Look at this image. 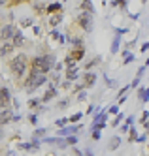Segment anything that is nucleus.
<instances>
[{
	"mask_svg": "<svg viewBox=\"0 0 149 156\" xmlns=\"http://www.w3.org/2000/svg\"><path fill=\"white\" fill-rule=\"evenodd\" d=\"M53 62H55V58L49 57V55L47 57H36L30 60V68H32V71H38V73H47L51 70Z\"/></svg>",
	"mask_w": 149,
	"mask_h": 156,
	"instance_id": "1",
	"label": "nucleus"
},
{
	"mask_svg": "<svg viewBox=\"0 0 149 156\" xmlns=\"http://www.w3.org/2000/svg\"><path fill=\"white\" fill-rule=\"evenodd\" d=\"M45 81H47L45 73H38V71H30V75L25 79V89L29 90V92H34V90L38 89L40 85H43Z\"/></svg>",
	"mask_w": 149,
	"mask_h": 156,
	"instance_id": "2",
	"label": "nucleus"
},
{
	"mask_svg": "<svg viewBox=\"0 0 149 156\" xmlns=\"http://www.w3.org/2000/svg\"><path fill=\"white\" fill-rule=\"evenodd\" d=\"M10 70L15 77L25 75V70H27V57L25 55H17L13 60H10Z\"/></svg>",
	"mask_w": 149,
	"mask_h": 156,
	"instance_id": "3",
	"label": "nucleus"
},
{
	"mask_svg": "<svg viewBox=\"0 0 149 156\" xmlns=\"http://www.w3.org/2000/svg\"><path fill=\"white\" fill-rule=\"evenodd\" d=\"M78 23L85 32H92V13L89 11H81V15L78 17Z\"/></svg>",
	"mask_w": 149,
	"mask_h": 156,
	"instance_id": "4",
	"label": "nucleus"
},
{
	"mask_svg": "<svg viewBox=\"0 0 149 156\" xmlns=\"http://www.w3.org/2000/svg\"><path fill=\"white\" fill-rule=\"evenodd\" d=\"M15 34H17V30L13 28L11 25H6V26H2V42H10V40H13L15 38Z\"/></svg>",
	"mask_w": 149,
	"mask_h": 156,
	"instance_id": "5",
	"label": "nucleus"
},
{
	"mask_svg": "<svg viewBox=\"0 0 149 156\" xmlns=\"http://www.w3.org/2000/svg\"><path fill=\"white\" fill-rule=\"evenodd\" d=\"M94 83H96V73H92V71H87V73L83 75V87H85V89H91Z\"/></svg>",
	"mask_w": 149,
	"mask_h": 156,
	"instance_id": "6",
	"label": "nucleus"
},
{
	"mask_svg": "<svg viewBox=\"0 0 149 156\" xmlns=\"http://www.w3.org/2000/svg\"><path fill=\"white\" fill-rule=\"evenodd\" d=\"M0 105H2V107H8V105H10V90H8L6 87H2V89H0Z\"/></svg>",
	"mask_w": 149,
	"mask_h": 156,
	"instance_id": "7",
	"label": "nucleus"
},
{
	"mask_svg": "<svg viewBox=\"0 0 149 156\" xmlns=\"http://www.w3.org/2000/svg\"><path fill=\"white\" fill-rule=\"evenodd\" d=\"M13 47H15L13 42H2V47H0V55H2V58H6V55H10Z\"/></svg>",
	"mask_w": 149,
	"mask_h": 156,
	"instance_id": "8",
	"label": "nucleus"
},
{
	"mask_svg": "<svg viewBox=\"0 0 149 156\" xmlns=\"http://www.w3.org/2000/svg\"><path fill=\"white\" fill-rule=\"evenodd\" d=\"M83 55H85V49H83V47H76V49L70 53V57L74 58V60H81Z\"/></svg>",
	"mask_w": 149,
	"mask_h": 156,
	"instance_id": "9",
	"label": "nucleus"
},
{
	"mask_svg": "<svg viewBox=\"0 0 149 156\" xmlns=\"http://www.w3.org/2000/svg\"><path fill=\"white\" fill-rule=\"evenodd\" d=\"M66 79L68 81H74V79H78V68H66Z\"/></svg>",
	"mask_w": 149,
	"mask_h": 156,
	"instance_id": "10",
	"label": "nucleus"
},
{
	"mask_svg": "<svg viewBox=\"0 0 149 156\" xmlns=\"http://www.w3.org/2000/svg\"><path fill=\"white\" fill-rule=\"evenodd\" d=\"M81 11H89V13H94V6H92L91 0H83V2H81Z\"/></svg>",
	"mask_w": 149,
	"mask_h": 156,
	"instance_id": "11",
	"label": "nucleus"
},
{
	"mask_svg": "<svg viewBox=\"0 0 149 156\" xmlns=\"http://www.w3.org/2000/svg\"><path fill=\"white\" fill-rule=\"evenodd\" d=\"M11 42H13V45H15V47H23V43H25V38H23V34L17 30V34H15V38L11 40Z\"/></svg>",
	"mask_w": 149,
	"mask_h": 156,
	"instance_id": "12",
	"label": "nucleus"
},
{
	"mask_svg": "<svg viewBox=\"0 0 149 156\" xmlns=\"http://www.w3.org/2000/svg\"><path fill=\"white\" fill-rule=\"evenodd\" d=\"M55 96H57V90H55V87L51 85V89L47 90L45 94H43V98H42V102H49L51 98H55Z\"/></svg>",
	"mask_w": 149,
	"mask_h": 156,
	"instance_id": "13",
	"label": "nucleus"
},
{
	"mask_svg": "<svg viewBox=\"0 0 149 156\" xmlns=\"http://www.w3.org/2000/svg\"><path fill=\"white\" fill-rule=\"evenodd\" d=\"M60 21H62V13H55V15H51V17H49V25L51 26H57Z\"/></svg>",
	"mask_w": 149,
	"mask_h": 156,
	"instance_id": "14",
	"label": "nucleus"
},
{
	"mask_svg": "<svg viewBox=\"0 0 149 156\" xmlns=\"http://www.w3.org/2000/svg\"><path fill=\"white\" fill-rule=\"evenodd\" d=\"M60 10H62V8H60L59 2H53V4L47 6V11H49V13H60Z\"/></svg>",
	"mask_w": 149,
	"mask_h": 156,
	"instance_id": "15",
	"label": "nucleus"
},
{
	"mask_svg": "<svg viewBox=\"0 0 149 156\" xmlns=\"http://www.w3.org/2000/svg\"><path fill=\"white\" fill-rule=\"evenodd\" d=\"M10 121H11V115L8 111V107H2V124H8Z\"/></svg>",
	"mask_w": 149,
	"mask_h": 156,
	"instance_id": "16",
	"label": "nucleus"
},
{
	"mask_svg": "<svg viewBox=\"0 0 149 156\" xmlns=\"http://www.w3.org/2000/svg\"><path fill=\"white\" fill-rule=\"evenodd\" d=\"M138 98H140V100H143V102H147V98H149V89H140Z\"/></svg>",
	"mask_w": 149,
	"mask_h": 156,
	"instance_id": "17",
	"label": "nucleus"
},
{
	"mask_svg": "<svg viewBox=\"0 0 149 156\" xmlns=\"http://www.w3.org/2000/svg\"><path fill=\"white\" fill-rule=\"evenodd\" d=\"M100 60H102V58H100V57H94V58H92V60H89V62L85 64V68H87V70H89V68H92V66H96V64H98Z\"/></svg>",
	"mask_w": 149,
	"mask_h": 156,
	"instance_id": "18",
	"label": "nucleus"
},
{
	"mask_svg": "<svg viewBox=\"0 0 149 156\" xmlns=\"http://www.w3.org/2000/svg\"><path fill=\"white\" fill-rule=\"evenodd\" d=\"M64 64H66V68H74V66H76V60L70 57V55H68V57H66V60H64Z\"/></svg>",
	"mask_w": 149,
	"mask_h": 156,
	"instance_id": "19",
	"label": "nucleus"
},
{
	"mask_svg": "<svg viewBox=\"0 0 149 156\" xmlns=\"http://www.w3.org/2000/svg\"><path fill=\"white\" fill-rule=\"evenodd\" d=\"M117 49H119V34H117V38L113 40V45H111V53H117Z\"/></svg>",
	"mask_w": 149,
	"mask_h": 156,
	"instance_id": "20",
	"label": "nucleus"
},
{
	"mask_svg": "<svg viewBox=\"0 0 149 156\" xmlns=\"http://www.w3.org/2000/svg\"><path fill=\"white\" fill-rule=\"evenodd\" d=\"M119 137H113V139H111V141H110V149H117V147H119Z\"/></svg>",
	"mask_w": 149,
	"mask_h": 156,
	"instance_id": "21",
	"label": "nucleus"
},
{
	"mask_svg": "<svg viewBox=\"0 0 149 156\" xmlns=\"http://www.w3.org/2000/svg\"><path fill=\"white\" fill-rule=\"evenodd\" d=\"M111 6H121V8H125V6H127V0H111Z\"/></svg>",
	"mask_w": 149,
	"mask_h": 156,
	"instance_id": "22",
	"label": "nucleus"
},
{
	"mask_svg": "<svg viewBox=\"0 0 149 156\" xmlns=\"http://www.w3.org/2000/svg\"><path fill=\"white\" fill-rule=\"evenodd\" d=\"M81 117H83V115H81V113H76V115H72V117H70V119H68V121H70V122H72V124H74V122H78V121H79V119H81Z\"/></svg>",
	"mask_w": 149,
	"mask_h": 156,
	"instance_id": "23",
	"label": "nucleus"
},
{
	"mask_svg": "<svg viewBox=\"0 0 149 156\" xmlns=\"http://www.w3.org/2000/svg\"><path fill=\"white\" fill-rule=\"evenodd\" d=\"M29 107H30V109H38V107H40L38 100H30V102H29Z\"/></svg>",
	"mask_w": 149,
	"mask_h": 156,
	"instance_id": "24",
	"label": "nucleus"
},
{
	"mask_svg": "<svg viewBox=\"0 0 149 156\" xmlns=\"http://www.w3.org/2000/svg\"><path fill=\"white\" fill-rule=\"evenodd\" d=\"M91 137L94 139V141H96V139H100V128H94V130H92V135H91Z\"/></svg>",
	"mask_w": 149,
	"mask_h": 156,
	"instance_id": "25",
	"label": "nucleus"
},
{
	"mask_svg": "<svg viewBox=\"0 0 149 156\" xmlns=\"http://www.w3.org/2000/svg\"><path fill=\"white\" fill-rule=\"evenodd\" d=\"M66 143L68 145H76V143H78V137H76V135H70V137L66 139Z\"/></svg>",
	"mask_w": 149,
	"mask_h": 156,
	"instance_id": "26",
	"label": "nucleus"
},
{
	"mask_svg": "<svg viewBox=\"0 0 149 156\" xmlns=\"http://www.w3.org/2000/svg\"><path fill=\"white\" fill-rule=\"evenodd\" d=\"M121 121H123V115H117V117H115V121H113V126H119Z\"/></svg>",
	"mask_w": 149,
	"mask_h": 156,
	"instance_id": "27",
	"label": "nucleus"
},
{
	"mask_svg": "<svg viewBox=\"0 0 149 156\" xmlns=\"http://www.w3.org/2000/svg\"><path fill=\"white\" fill-rule=\"evenodd\" d=\"M147 119H149V113H147V111H143V113H142V121H140V122L143 124V122H146Z\"/></svg>",
	"mask_w": 149,
	"mask_h": 156,
	"instance_id": "28",
	"label": "nucleus"
},
{
	"mask_svg": "<svg viewBox=\"0 0 149 156\" xmlns=\"http://www.w3.org/2000/svg\"><path fill=\"white\" fill-rule=\"evenodd\" d=\"M29 122H30V124H36V122H38V119H36V115H30V117H29Z\"/></svg>",
	"mask_w": 149,
	"mask_h": 156,
	"instance_id": "29",
	"label": "nucleus"
},
{
	"mask_svg": "<svg viewBox=\"0 0 149 156\" xmlns=\"http://www.w3.org/2000/svg\"><path fill=\"white\" fill-rule=\"evenodd\" d=\"M117 111H119V107H117V105H111V107H110V113H111V115H115Z\"/></svg>",
	"mask_w": 149,
	"mask_h": 156,
	"instance_id": "30",
	"label": "nucleus"
},
{
	"mask_svg": "<svg viewBox=\"0 0 149 156\" xmlns=\"http://www.w3.org/2000/svg\"><path fill=\"white\" fill-rule=\"evenodd\" d=\"M146 51H149V42H147V43H143V45H142V53H146Z\"/></svg>",
	"mask_w": 149,
	"mask_h": 156,
	"instance_id": "31",
	"label": "nucleus"
},
{
	"mask_svg": "<svg viewBox=\"0 0 149 156\" xmlns=\"http://www.w3.org/2000/svg\"><path fill=\"white\" fill-rule=\"evenodd\" d=\"M132 60H134V57H132V55H128V57H125V62H127V64H128V62H132Z\"/></svg>",
	"mask_w": 149,
	"mask_h": 156,
	"instance_id": "32",
	"label": "nucleus"
},
{
	"mask_svg": "<svg viewBox=\"0 0 149 156\" xmlns=\"http://www.w3.org/2000/svg\"><path fill=\"white\" fill-rule=\"evenodd\" d=\"M51 38H60L59 32H57V30H51Z\"/></svg>",
	"mask_w": 149,
	"mask_h": 156,
	"instance_id": "33",
	"label": "nucleus"
},
{
	"mask_svg": "<svg viewBox=\"0 0 149 156\" xmlns=\"http://www.w3.org/2000/svg\"><path fill=\"white\" fill-rule=\"evenodd\" d=\"M30 23H32V19H25V21H23V26H29Z\"/></svg>",
	"mask_w": 149,
	"mask_h": 156,
	"instance_id": "34",
	"label": "nucleus"
},
{
	"mask_svg": "<svg viewBox=\"0 0 149 156\" xmlns=\"http://www.w3.org/2000/svg\"><path fill=\"white\" fill-rule=\"evenodd\" d=\"M43 132H45V130H43V128H40V130H36L34 135H43Z\"/></svg>",
	"mask_w": 149,
	"mask_h": 156,
	"instance_id": "35",
	"label": "nucleus"
},
{
	"mask_svg": "<svg viewBox=\"0 0 149 156\" xmlns=\"http://www.w3.org/2000/svg\"><path fill=\"white\" fill-rule=\"evenodd\" d=\"M138 83H140V77H136L134 81H132V87H138Z\"/></svg>",
	"mask_w": 149,
	"mask_h": 156,
	"instance_id": "36",
	"label": "nucleus"
},
{
	"mask_svg": "<svg viewBox=\"0 0 149 156\" xmlns=\"http://www.w3.org/2000/svg\"><path fill=\"white\" fill-rule=\"evenodd\" d=\"M143 124H146V128L149 130V121H146V122H143Z\"/></svg>",
	"mask_w": 149,
	"mask_h": 156,
	"instance_id": "37",
	"label": "nucleus"
},
{
	"mask_svg": "<svg viewBox=\"0 0 149 156\" xmlns=\"http://www.w3.org/2000/svg\"><path fill=\"white\" fill-rule=\"evenodd\" d=\"M15 2H27V0H15Z\"/></svg>",
	"mask_w": 149,
	"mask_h": 156,
	"instance_id": "38",
	"label": "nucleus"
},
{
	"mask_svg": "<svg viewBox=\"0 0 149 156\" xmlns=\"http://www.w3.org/2000/svg\"><path fill=\"white\" fill-rule=\"evenodd\" d=\"M6 2H8V0H2V4H6Z\"/></svg>",
	"mask_w": 149,
	"mask_h": 156,
	"instance_id": "39",
	"label": "nucleus"
}]
</instances>
